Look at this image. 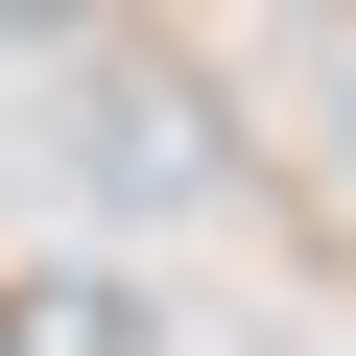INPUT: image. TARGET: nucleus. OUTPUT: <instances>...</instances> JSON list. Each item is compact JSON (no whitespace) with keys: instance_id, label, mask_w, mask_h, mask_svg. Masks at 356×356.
<instances>
[{"instance_id":"nucleus-1","label":"nucleus","mask_w":356,"mask_h":356,"mask_svg":"<svg viewBox=\"0 0 356 356\" xmlns=\"http://www.w3.org/2000/svg\"><path fill=\"white\" fill-rule=\"evenodd\" d=\"M0 24H95V0H0Z\"/></svg>"},{"instance_id":"nucleus-2","label":"nucleus","mask_w":356,"mask_h":356,"mask_svg":"<svg viewBox=\"0 0 356 356\" xmlns=\"http://www.w3.org/2000/svg\"><path fill=\"white\" fill-rule=\"evenodd\" d=\"M332 166H356V95H332Z\"/></svg>"}]
</instances>
